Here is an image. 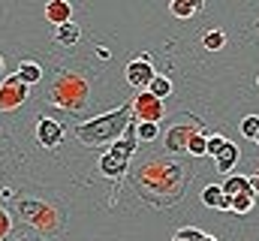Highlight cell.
<instances>
[{
  "label": "cell",
  "mask_w": 259,
  "mask_h": 241,
  "mask_svg": "<svg viewBox=\"0 0 259 241\" xmlns=\"http://www.w3.org/2000/svg\"><path fill=\"white\" fill-rule=\"evenodd\" d=\"M130 124H133V106L124 103V106H118V109H112L106 115H97V118L78 124L75 127V136H78V142L84 148H100V145H109L112 148L124 136V130H127Z\"/></svg>",
  "instance_id": "cell-1"
},
{
  "label": "cell",
  "mask_w": 259,
  "mask_h": 241,
  "mask_svg": "<svg viewBox=\"0 0 259 241\" xmlns=\"http://www.w3.org/2000/svg\"><path fill=\"white\" fill-rule=\"evenodd\" d=\"M136 148H139V136H136V124H130L127 130H124V136L103 154V160H100V172L106 175V178H115L121 181L124 178V172L130 169V157L136 154Z\"/></svg>",
  "instance_id": "cell-2"
},
{
  "label": "cell",
  "mask_w": 259,
  "mask_h": 241,
  "mask_svg": "<svg viewBox=\"0 0 259 241\" xmlns=\"http://www.w3.org/2000/svg\"><path fill=\"white\" fill-rule=\"evenodd\" d=\"M55 106H61L66 112H78V109H84V103H88V82L78 75V72H61L58 78H55V85H52V97H49Z\"/></svg>",
  "instance_id": "cell-3"
},
{
  "label": "cell",
  "mask_w": 259,
  "mask_h": 241,
  "mask_svg": "<svg viewBox=\"0 0 259 241\" xmlns=\"http://www.w3.org/2000/svg\"><path fill=\"white\" fill-rule=\"evenodd\" d=\"M133 124H145V120H151V124H160L163 115H166V103L163 100H157L154 94H148V91H139L136 97H133Z\"/></svg>",
  "instance_id": "cell-4"
},
{
  "label": "cell",
  "mask_w": 259,
  "mask_h": 241,
  "mask_svg": "<svg viewBox=\"0 0 259 241\" xmlns=\"http://www.w3.org/2000/svg\"><path fill=\"white\" fill-rule=\"evenodd\" d=\"M27 85L18 78V75H9V78H3L0 82V112H12V109H18L24 100H27Z\"/></svg>",
  "instance_id": "cell-5"
},
{
  "label": "cell",
  "mask_w": 259,
  "mask_h": 241,
  "mask_svg": "<svg viewBox=\"0 0 259 241\" xmlns=\"http://www.w3.org/2000/svg\"><path fill=\"white\" fill-rule=\"evenodd\" d=\"M199 130H202V124H199V120H184V124H175V127L166 133V151H169V154L187 151L190 139H193Z\"/></svg>",
  "instance_id": "cell-6"
},
{
  "label": "cell",
  "mask_w": 259,
  "mask_h": 241,
  "mask_svg": "<svg viewBox=\"0 0 259 241\" xmlns=\"http://www.w3.org/2000/svg\"><path fill=\"white\" fill-rule=\"evenodd\" d=\"M154 63H151V55H139L136 60L127 63V82L139 91H148V85L154 82Z\"/></svg>",
  "instance_id": "cell-7"
},
{
  "label": "cell",
  "mask_w": 259,
  "mask_h": 241,
  "mask_svg": "<svg viewBox=\"0 0 259 241\" xmlns=\"http://www.w3.org/2000/svg\"><path fill=\"white\" fill-rule=\"evenodd\" d=\"M21 214H27V220L36 223L46 232L58 229V211L49 208V205H42V202H21Z\"/></svg>",
  "instance_id": "cell-8"
},
{
  "label": "cell",
  "mask_w": 259,
  "mask_h": 241,
  "mask_svg": "<svg viewBox=\"0 0 259 241\" xmlns=\"http://www.w3.org/2000/svg\"><path fill=\"white\" fill-rule=\"evenodd\" d=\"M64 136H66V130L61 120L49 118V115H42V118L36 120V142L42 148H58L64 142Z\"/></svg>",
  "instance_id": "cell-9"
},
{
  "label": "cell",
  "mask_w": 259,
  "mask_h": 241,
  "mask_svg": "<svg viewBox=\"0 0 259 241\" xmlns=\"http://www.w3.org/2000/svg\"><path fill=\"white\" fill-rule=\"evenodd\" d=\"M202 205H208V208H220V211H229V208H232V199L223 193L220 184H208V187L202 190Z\"/></svg>",
  "instance_id": "cell-10"
},
{
  "label": "cell",
  "mask_w": 259,
  "mask_h": 241,
  "mask_svg": "<svg viewBox=\"0 0 259 241\" xmlns=\"http://www.w3.org/2000/svg\"><path fill=\"white\" fill-rule=\"evenodd\" d=\"M46 18H49L55 27H61L66 21H72V6H69L66 0H49V3H46Z\"/></svg>",
  "instance_id": "cell-11"
},
{
  "label": "cell",
  "mask_w": 259,
  "mask_h": 241,
  "mask_svg": "<svg viewBox=\"0 0 259 241\" xmlns=\"http://www.w3.org/2000/svg\"><path fill=\"white\" fill-rule=\"evenodd\" d=\"M223 187V193L229 196V199H235V196H241V193H253V187H250V178H244V175H229V178L220 184Z\"/></svg>",
  "instance_id": "cell-12"
},
{
  "label": "cell",
  "mask_w": 259,
  "mask_h": 241,
  "mask_svg": "<svg viewBox=\"0 0 259 241\" xmlns=\"http://www.w3.org/2000/svg\"><path fill=\"white\" fill-rule=\"evenodd\" d=\"M214 163H217V169H220L223 175H226V172L232 175V169H235V163H238V145L229 142V145L220 151V157H214Z\"/></svg>",
  "instance_id": "cell-13"
},
{
  "label": "cell",
  "mask_w": 259,
  "mask_h": 241,
  "mask_svg": "<svg viewBox=\"0 0 259 241\" xmlns=\"http://www.w3.org/2000/svg\"><path fill=\"white\" fill-rule=\"evenodd\" d=\"M15 75L30 88V85H36V82L42 78V69H39V63H36V60H21V63H18V69H15Z\"/></svg>",
  "instance_id": "cell-14"
},
{
  "label": "cell",
  "mask_w": 259,
  "mask_h": 241,
  "mask_svg": "<svg viewBox=\"0 0 259 241\" xmlns=\"http://www.w3.org/2000/svg\"><path fill=\"white\" fill-rule=\"evenodd\" d=\"M199 9H205V0H172L169 3V12L178 15V18H190Z\"/></svg>",
  "instance_id": "cell-15"
},
{
  "label": "cell",
  "mask_w": 259,
  "mask_h": 241,
  "mask_svg": "<svg viewBox=\"0 0 259 241\" xmlns=\"http://www.w3.org/2000/svg\"><path fill=\"white\" fill-rule=\"evenodd\" d=\"M78 36H81V27L72 24V21H66V24H61V27H55V39H58L61 46H75Z\"/></svg>",
  "instance_id": "cell-16"
},
{
  "label": "cell",
  "mask_w": 259,
  "mask_h": 241,
  "mask_svg": "<svg viewBox=\"0 0 259 241\" xmlns=\"http://www.w3.org/2000/svg\"><path fill=\"white\" fill-rule=\"evenodd\" d=\"M202 49H208V52H220V49H226V33H223L220 27L205 30V33H202Z\"/></svg>",
  "instance_id": "cell-17"
},
{
  "label": "cell",
  "mask_w": 259,
  "mask_h": 241,
  "mask_svg": "<svg viewBox=\"0 0 259 241\" xmlns=\"http://www.w3.org/2000/svg\"><path fill=\"white\" fill-rule=\"evenodd\" d=\"M148 94H154L157 100H166V97L172 94V78H169V75H160V72H157V75H154V82L148 85Z\"/></svg>",
  "instance_id": "cell-18"
},
{
  "label": "cell",
  "mask_w": 259,
  "mask_h": 241,
  "mask_svg": "<svg viewBox=\"0 0 259 241\" xmlns=\"http://www.w3.org/2000/svg\"><path fill=\"white\" fill-rule=\"evenodd\" d=\"M253 205H256V196H253V193H241V196L232 199V208H229V211H235V214H250Z\"/></svg>",
  "instance_id": "cell-19"
},
{
  "label": "cell",
  "mask_w": 259,
  "mask_h": 241,
  "mask_svg": "<svg viewBox=\"0 0 259 241\" xmlns=\"http://www.w3.org/2000/svg\"><path fill=\"white\" fill-rule=\"evenodd\" d=\"M136 136H139V142H154L160 136V124H151V120L136 124Z\"/></svg>",
  "instance_id": "cell-20"
},
{
  "label": "cell",
  "mask_w": 259,
  "mask_h": 241,
  "mask_svg": "<svg viewBox=\"0 0 259 241\" xmlns=\"http://www.w3.org/2000/svg\"><path fill=\"white\" fill-rule=\"evenodd\" d=\"M205 151H208V136L199 130L193 139H190V145H187V154L190 157H205Z\"/></svg>",
  "instance_id": "cell-21"
},
{
  "label": "cell",
  "mask_w": 259,
  "mask_h": 241,
  "mask_svg": "<svg viewBox=\"0 0 259 241\" xmlns=\"http://www.w3.org/2000/svg\"><path fill=\"white\" fill-rule=\"evenodd\" d=\"M226 145H229V139L220 136V133H214V136H208V151H205V154H208V157H220V151H223Z\"/></svg>",
  "instance_id": "cell-22"
},
{
  "label": "cell",
  "mask_w": 259,
  "mask_h": 241,
  "mask_svg": "<svg viewBox=\"0 0 259 241\" xmlns=\"http://www.w3.org/2000/svg\"><path fill=\"white\" fill-rule=\"evenodd\" d=\"M241 133L247 139H256L259 136V115H247V118L241 120Z\"/></svg>",
  "instance_id": "cell-23"
},
{
  "label": "cell",
  "mask_w": 259,
  "mask_h": 241,
  "mask_svg": "<svg viewBox=\"0 0 259 241\" xmlns=\"http://www.w3.org/2000/svg\"><path fill=\"white\" fill-rule=\"evenodd\" d=\"M202 235H205V232H202V229H196V226H184V229H178V232H175V238H178V241H202Z\"/></svg>",
  "instance_id": "cell-24"
},
{
  "label": "cell",
  "mask_w": 259,
  "mask_h": 241,
  "mask_svg": "<svg viewBox=\"0 0 259 241\" xmlns=\"http://www.w3.org/2000/svg\"><path fill=\"white\" fill-rule=\"evenodd\" d=\"M9 229H12V214L6 208H0V241L9 235Z\"/></svg>",
  "instance_id": "cell-25"
},
{
  "label": "cell",
  "mask_w": 259,
  "mask_h": 241,
  "mask_svg": "<svg viewBox=\"0 0 259 241\" xmlns=\"http://www.w3.org/2000/svg\"><path fill=\"white\" fill-rule=\"evenodd\" d=\"M97 55H100V58H106V60L112 58V52H109V49H106V46H100V49H97Z\"/></svg>",
  "instance_id": "cell-26"
},
{
  "label": "cell",
  "mask_w": 259,
  "mask_h": 241,
  "mask_svg": "<svg viewBox=\"0 0 259 241\" xmlns=\"http://www.w3.org/2000/svg\"><path fill=\"white\" fill-rule=\"evenodd\" d=\"M250 187H253V193H259V172L250 178Z\"/></svg>",
  "instance_id": "cell-27"
},
{
  "label": "cell",
  "mask_w": 259,
  "mask_h": 241,
  "mask_svg": "<svg viewBox=\"0 0 259 241\" xmlns=\"http://www.w3.org/2000/svg\"><path fill=\"white\" fill-rule=\"evenodd\" d=\"M202 241H217L214 235H202Z\"/></svg>",
  "instance_id": "cell-28"
},
{
  "label": "cell",
  "mask_w": 259,
  "mask_h": 241,
  "mask_svg": "<svg viewBox=\"0 0 259 241\" xmlns=\"http://www.w3.org/2000/svg\"><path fill=\"white\" fill-rule=\"evenodd\" d=\"M0 72H3V58H0Z\"/></svg>",
  "instance_id": "cell-29"
},
{
  "label": "cell",
  "mask_w": 259,
  "mask_h": 241,
  "mask_svg": "<svg viewBox=\"0 0 259 241\" xmlns=\"http://www.w3.org/2000/svg\"><path fill=\"white\" fill-rule=\"evenodd\" d=\"M253 142H256V145H259V136H256V139H253Z\"/></svg>",
  "instance_id": "cell-30"
},
{
  "label": "cell",
  "mask_w": 259,
  "mask_h": 241,
  "mask_svg": "<svg viewBox=\"0 0 259 241\" xmlns=\"http://www.w3.org/2000/svg\"><path fill=\"white\" fill-rule=\"evenodd\" d=\"M256 85H259V78H256Z\"/></svg>",
  "instance_id": "cell-31"
}]
</instances>
